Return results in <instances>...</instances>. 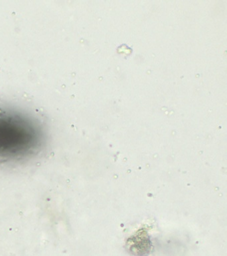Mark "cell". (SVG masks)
Segmentation results:
<instances>
[{"label": "cell", "instance_id": "6da1fadb", "mask_svg": "<svg viewBox=\"0 0 227 256\" xmlns=\"http://www.w3.org/2000/svg\"><path fill=\"white\" fill-rule=\"evenodd\" d=\"M47 140V129L37 116L0 105V164L32 160L43 152Z\"/></svg>", "mask_w": 227, "mask_h": 256}]
</instances>
